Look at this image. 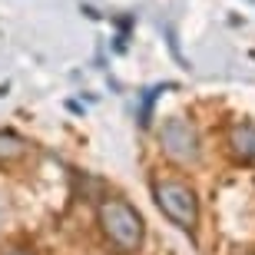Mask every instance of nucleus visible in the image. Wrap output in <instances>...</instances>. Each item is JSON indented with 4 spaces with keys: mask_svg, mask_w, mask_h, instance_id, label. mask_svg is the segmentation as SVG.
<instances>
[{
    "mask_svg": "<svg viewBox=\"0 0 255 255\" xmlns=\"http://www.w3.org/2000/svg\"><path fill=\"white\" fill-rule=\"evenodd\" d=\"M0 222H3V199H0Z\"/></svg>",
    "mask_w": 255,
    "mask_h": 255,
    "instance_id": "39448f33",
    "label": "nucleus"
},
{
    "mask_svg": "<svg viewBox=\"0 0 255 255\" xmlns=\"http://www.w3.org/2000/svg\"><path fill=\"white\" fill-rule=\"evenodd\" d=\"M96 222L116 255H136L142 249L146 226H142V216L126 199H103L96 209Z\"/></svg>",
    "mask_w": 255,
    "mask_h": 255,
    "instance_id": "f257e3e1",
    "label": "nucleus"
},
{
    "mask_svg": "<svg viewBox=\"0 0 255 255\" xmlns=\"http://www.w3.org/2000/svg\"><path fill=\"white\" fill-rule=\"evenodd\" d=\"M152 196H156V206L162 209V216L176 222L179 229H196L199 222V196L189 182L182 179H156L152 182Z\"/></svg>",
    "mask_w": 255,
    "mask_h": 255,
    "instance_id": "f03ea898",
    "label": "nucleus"
},
{
    "mask_svg": "<svg viewBox=\"0 0 255 255\" xmlns=\"http://www.w3.org/2000/svg\"><path fill=\"white\" fill-rule=\"evenodd\" d=\"M226 146L236 162H255V123H236L229 129Z\"/></svg>",
    "mask_w": 255,
    "mask_h": 255,
    "instance_id": "20e7f679",
    "label": "nucleus"
},
{
    "mask_svg": "<svg viewBox=\"0 0 255 255\" xmlns=\"http://www.w3.org/2000/svg\"><path fill=\"white\" fill-rule=\"evenodd\" d=\"M159 149L179 166H199L202 159V136H199L196 123H189L186 116H169L159 126Z\"/></svg>",
    "mask_w": 255,
    "mask_h": 255,
    "instance_id": "7ed1b4c3",
    "label": "nucleus"
}]
</instances>
